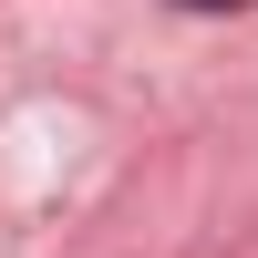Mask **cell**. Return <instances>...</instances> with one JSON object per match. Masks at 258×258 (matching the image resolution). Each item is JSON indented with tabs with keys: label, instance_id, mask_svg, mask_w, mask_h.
<instances>
[{
	"label": "cell",
	"instance_id": "6da1fadb",
	"mask_svg": "<svg viewBox=\"0 0 258 258\" xmlns=\"http://www.w3.org/2000/svg\"><path fill=\"white\" fill-rule=\"evenodd\" d=\"M186 11H238V0H186Z\"/></svg>",
	"mask_w": 258,
	"mask_h": 258
}]
</instances>
